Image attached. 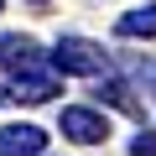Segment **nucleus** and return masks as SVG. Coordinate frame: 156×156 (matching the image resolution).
Returning a JSON list of instances; mask_svg holds the SVG:
<instances>
[{
  "mask_svg": "<svg viewBox=\"0 0 156 156\" xmlns=\"http://www.w3.org/2000/svg\"><path fill=\"white\" fill-rule=\"evenodd\" d=\"M0 5H5V0H0Z\"/></svg>",
  "mask_w": 156,
  "mask_h": 156,
  "instance_id": "nucleus-10",
  "label": "nucleus"
},
{
  "mask_svg": "<svg viewBox=\"0 0 156 156\" xmlns=\"http://www.w3.org/2000/svg\"><path fill=\"white\" fill-rule=\"evenodd\" d=\"M57 125H62V135L78 140V146H104V140H109V115H104V109H89V104H68V109L57 115Z\"/></svg>",
  "mask_w": 156,
  "mask_h": 156,
  "instance_id": "nucleus-3",
  "label": "nucleus"
},
{
  "mask_svg": "<svg viewBox=\"0 0 156 156\" xmlns=\"http://www.w3.org/2000/svg\"><path fill=\"white\" fill-rule=\"evenodd\" d=\"M94 94H99V104H115V109H125V115H135V120L146 115V109H140V99H135V89L125 83V78H109V73H104Z\"/></svg>",
  "mask_w": 156,
  "mask_h": 156,
  "instance_id": "nucleus-7",
  "label": "nucleus"
},
{
  "mask_svg": "<svg viewBox=\"0 0 156 156\" xmlns=\"http://www.w3.org/2000/svg\"><path fill=\"white\" fill-rule=\"evenodd\" d=\"M42 62V42L26 37V31H5L0 37V73H16V68H31Z\"/></svg>",
  "mask_w": 156,
  "mask_h": 156,
  "instance_id": "nucleus-5",
  "label": "nucleus"
},
{
  "mask_svg": "<svg viewBox=\"0 0 156 156\" xmlns=\"http://www.w3.org/2000/svg\"><path fill=\"white\" fill-rule=\"evenodd\" d=\"M130 156H156V130H140V135H130Z\"/></svg>",
  "mask_w": 156,
  "mask_h": 156,
  "instance_id": "nucleus-8",
  "label": "nucleus"
},
{
  "mask_svg": "<svg viewBox=\"0 0 156 156\" xmlns=\"http://www.w3.org/2000/svg\"><path fill=\"white\" fill-rule=\"evenodd\" d=\"M42 151H47V130L42 125H26V120L0 125V156H42Z\"/></svg>",
  "mask_w": 156,
  "mask_h": 156,
  "instance_id": "nucleus-4",
  "label": "nucleus"
},
{
  "mask_svg": "<svg viewBox=\"0 0 156 156\" xmlns=\"http://www.w3.org/2000/svg\"><path fill=\"white\" fill-rule=\"evenodd\" d=\"M31 5H42V0H31Z\"/></svg>",
  "mask_w": 156,
  "mask_h": 156,
  "instance_id": "nucleus-9",
  "label": "nucleus"
},
{
  "mask_svg": "<svg viewBox=\"0 0 156 156\" xmlns=\"http://www.w3.org/2000/svg\"><path fill=\"white\" fill-rule=\"evenodd\" d=\"M52 68L78 73V78H104V73H109V52H104L99 42H89V37H62V42L52 47Z\"/></svg>",
  "mask_w": 156,
  "mask_h": 156,
  "instance_id": "nucleus-1",
  "label": "nucleus"
},
{
  "mask_svg": "<svg viewBox=\"0 0 156 156\" xmlns=\"http://www.w3.org/2000/svg\"><path fill=\"white\" fill-rule=\"evenodd\" d=\"M115 37L120 42H151L156 37V0H146V5H135V11H125L120 21H115Z\"/></svg>",
  "mask_w": 156,
  "mask_h": 156,
  "instance_id": "nucleus-6",
  "label": "nucleus"
},
{
  "mask_svg": "<svg viewBox=\"0 0 156 156\" xmlns=\"http://www.w3.org/2000/svg\"><path fill=\"white\" fill-rule=\"evenodd\" d=\"M57 73H62V68H42V62H31V68H16V73H11V89H5V99H16V104H47L52 94H62Z\"/></svg>",
  "mask_w": 156,
  "mask_h": 156,
  "instance_id": "nucleus-2",
  "label": "nucleus"
}]
</instances>
